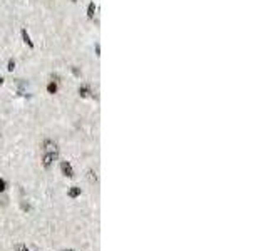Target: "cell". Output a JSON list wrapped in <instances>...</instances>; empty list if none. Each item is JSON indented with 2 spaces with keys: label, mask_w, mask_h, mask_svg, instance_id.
Listing matches in <instances>:
<instances>
[{
  "label": "cell",
  "mask_w": 268,
  "mask_h": 251,
  "mask_svg": "<svg viewBox=\"0 0 268 251\" xmlns=\"http://www.w3.org/2000/svg\"><path fill=\"white\" fill-rule=\"evenodd\" d=\"M61 169H62V173H64V176H67V178H72V176H74L72 166H71L69 163H66V161L61 164Z\"/></svg>",
  "instance_id": "obj_1"
},
{
  "label": "cell",
  "mask_w": 268,
  "mask_h": 251,
  "mask_svg": "<svg viewBox=\"0 0 268 251\" xmlns=\"http://www.w3.org/2000/svg\"><path fill=\"white\" fill-rule=\"evenodd\" d=\"M57 158V152L54 151V152H45L44 154V166L45 168H50V164H52V161Z\"/></svg>",
  "instance_id": "obj_2"
},
{
  "label": "cell",
  "mask_w": 268,
  "mask_h": 251,
  "mask_svg": "<svg viewBox=\"0 0 268 251\" xmlns=\"http://www.w3.org/2000/svg\"><path fill=\"white\" fill-rule=\"evenodd\" d=\"M79 194H81V188H76V186H74L72 189L69 191V196H71V198H77Z\"/></svg>",
  "instance_id": "obj_3"
},
{
  "label": "cell",
  "mask_w": 268,
  "mask_h": 251,
  "mask_svg": "<svg viewBox=\"0 0 268 251\" xmlns=\"http://www.w3.org/2000/svg\"><path fill=\"white\" fill-rule=\"evenodd\" d=\"M22 35H24V40H25V44H29L30 47H34V44H32V40H30V37H29V34H27L25 30H22Z\"/></svg>",
  "instance_id": "obj_4"
},
{
  "label": "cell",
  "mask_w": 268,
  "mask_h": 251,
  "mask_svg": "<svg viewBox=\"0 0 268 251\" xmlns=\"http://www.w3.org/2000/svg\"><path fill=\"white\" fill-rule=\"evenodd\" d=\"M47 91H49L50 94H54V92L57 91V86H55V84H49V87H47Z\"/></svg>",
  "instance_id": "obj_5"
},
{
  "label": "cell",
  "mask_w": 268,
  "mask_h": 251,
  "mask_svg": "<svg viewBox=\"0 0 268 251\" xmlns=\"http://www.w3.org/2000/svg\"><path fill=\"white\" fill-rule=\"evenodd\" d=\"M89 181H91V183L96 181V173H94V171H89Z\"/></svg>",
  "instance_id": "obj_6"
},
{
  "label": "cell",
  "mask_w": 268,
  "mask_h": 251,
  "mask_svg": "<svg viewBox=\"0 0 268 251\" xmlns=\"http://www.w3.org/2000/svg\"><path fill=\"white\" fill-rule=\"evenodd\" d=\"M94 9H96V7H94V4H91V5H89V17L94 15Z\"/></svg>",
  "instance_id": "obj_7"
},
{
  "label": "cell",
  "mask_w": 268,
  "mask_h": 251,
  "mask_svg": "<svg viewBox=\"0 0 268 251\" xmlns=\"http://www.w3.org/2000/svg\"><path fill=\"white\" fill-rule=\"evenodd\" d=\"M0 191H5V181L0 179Z\"/></svg>",
  "instance_id": "obj_8"
},
{
  "label": "cell",
  "mask_w": 268,
  "mask_h": 251,
  "mask_svg": "<svg viewBox=\"0 0 268 251\" xmlns=\"http://www.w3.org/2000/svg\"><path fill=\"white\" fill-rule=\"evenodd\" d=\"M14 67H15V64H14V60L9 62V70H14Z\"/></svg>",
  "instance_id": "obj_9"
},
{
  "label": "cell",
  "mask_w": 268,
  "mask_h": 251,
  "mask_svg": "<svg viewBox=\"0 0 268 251\" xmlns=\"http://www.w3.org/2000/svg\"><path fill=\"white\" fill-rule=\"evenodd\" d=\"M17 250H20V251H29V250H27V248H25L24 245H19V246H17Z\"/></svg>",
  "instance_id": "obj_10"
},
{
  "label": "cell",
  "mask_w": 268,
  "mask_h": 251,
  "mask_svg": "<svg viewBox=\"0 0 268 251\" xmlns=\"http://www.w3.org/2000/svg\"><path fill=\"white\" fill-rule=\"evenodd\" d=\"M2 81H4V79H2V77H0V84H2Z\"/></svg>",
  "instance_id": "obj_11"
},
{
  "label": "cell",
  "mask_w": 268,
  "mask_h": 251,
  "mask_svg": "<svg viewBox=\"0 0 268 251\" xmlns=\"http://www.w3.org/2000/svg\"><path fill=\"white\" fill-rule=\"evenodd\" d=\"M69 251H74V250H69Z\"/></svg>",
  "instance_id": "obj_12"
}]
</instances>
